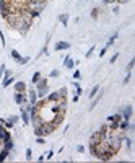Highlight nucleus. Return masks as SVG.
<instances>
[{"label":"nucleus","mask_w":135,"mask_h":163,"mask_svg":"<svg viewBox=\"0 0 135 163\" xmlns=\"http://www.w3.org/2000/svg\"><path fill=\"white\" fill-rule=\"evenodd\" d=\"M11 57H13L15 61H18V62L21 61V55L18 54V51H11Z\"/></svg>","instance_id":"6ab92c4d"},{"label":"nucleus","mask_w":135,"mask_h":163,"mask_svg":"<svg viewBox=\"0 0 135 163\" xmlns=\"http://www.w3.org/2000/svg\"><path fill=\"white\" fill-rule=\"evenodd\" d=\"M70 44L69 42H57L55 44V51H62V49H69Z\"/></svg>","instance_id":"f8f14e48"},{"label":"nucleus","mask_w":135,"mask_h":163,"mask_svg":"<svg viewBox=\"0 0 135 163\" xmlns=\"http://www.w3.org/2000/svg\"><path fill=\"white\" fill-rule=\"evenodd\" d=\"M13 80H15V78L11 77V75H10V77H7L5 80H3V86H8L10 83H13Z\"/></svg>","instance_id":"a211bd4d"},{"label":"nucleus","mask_w":135,"mask_h":163,"mask_svg":"<svg viewBox=\"0 0 135 163\" xmlns=\"http://www.w3.org/2000/svg\"><path fill=\"white\" fill-rule=\"evenodd\" d=\"M130 114H132V108H130V106H125L124 109H121V116H122V119H125V121L130 119Z\"/></svg>","instance_id":"423d86ee"},{"label":"nucleus","mask_w":135,"mask_h":163,"mask_svg":"<svg viewBox=\"0 0 135 163\" xmlns=\"http://www.w3.org/2000/svg\"><path fill=\"white\" fill-rule=\"evenodd\" d=\"M26 158H28V160H31V149L26 150Z\"/></svg>","instance_id":"c756f323"},{"label":"nucleus","mask_w":135,"mask_h":163,"mask_svg":"<svg viewBox=\"0 0 135 163\" xmlns=\"http://www.w3.org/2000/svg\"><path fill=\"white\" fill-rule=\"evenodd\" d=\"M18 15H20V18H21L23 23H26L28 26H31V23H33V15H31L29 10H21V11H18Z\"/></svg>","instance_id":"7ed1b4c3"},{"label":"nucleus","mask_w":135,"mask_h":163,"mask_svg":"<svg viewBox=\"0 0 135 163\" xmlns=\"http://www.w3.org/2000/svg\"><path fill=\"white\" fill-rule=\"evenodd\" d=\"M28 61H29V59H28V57H21V61H20V64H26Z\"/></svg>","instance_id":"7c9ffc66"},{"label":"nucleus","mask_w":135,"mask_h":163,"mask_svg":"<svg viewBox=\"0 0 135 163\" xmlns=\"http://www.w3.org/2000/svg\"><path fill=\"white\" fill-rule=\"evenodd\" d=\"M8 121L11 122V124H15V122L18 121V118H17V116H10V118H8Z\"/></svg>","instance_id":"a878e982"},{"label":"nucleus","mask_w":135,"mask_h":163,"mask_svg":"<svg viewBox=\"0 0 135 163\" xmlns=\"http://www.w3.org/2000/svg\"><path fill=\"white\" fill-rule=\"evenodd\" d=\"M15 90L20 91V93H23V91L26 90V85H25L23 82H18V83H15Z\"/></svg>","instance_id":"ddd939ff"},{"label":"nucleus","mask_w":135,"mask_h":163,"mask_svg":"<svg viewBox=\"0 0 135 163\" xmlns=\"http://www.w3.org/2000/svg\"><path fill=\"white\" fill-rule=\"evenodd\" d=\"M117 57H119V54H114V55H112V59H111V64L116 62V61H117Z\"/></svg>","instance_id":"cd10ccee"},{"label":"nucleus","mask_w":135,"mask_h":163,"mask_svg":"<svg viewBox=\"0 0 135 163\" xmlns=\"http://www.w3.org/2000/svg\"><path fill=\"white\" fill-rule=\"evenodd\" d=\"M60 93H59V91H54V93H51V95H47V101H59V100H60Z\"/></svg>","instance_id":"6e6552de"},{"label":"nucleus","mask_w":135,"mask_h":163,"mask_svg":"<svg viewBox=\"0 0 135 163\" xmlns=\"http://www.w3.org/2000/svg\"><path fill=\"white\" fill-rule=\"evenodd\" d=\"M47 91H49V88H47V86H44V88H41V90H38V98H44L46 95H47Z\"/></svg>","instance_id":"4468645a"},{"label":"nucleus","mask_w":135,"mask_h":163,"mask_svg":"<svg viewBox=\"0 0 135 163\" xmlns=\"http://www.w3.org/2000/svg\"><path fill=\"white\" fill-rule=\"evenodd\" d=\"M10 3H8V0H0V15H2L3 18L7 17V15L10 13Z\"/></svg>","instance_id":"20e7f679"},{"label":"nucleus","mask_w":135,"mask_h":163,"mask_svg":"<svg viewBox=\"0 0 135 163\" xmlns=\"http://www.w3.org/2000/svg\"><path fill=\"white\" fill-rule=\"evenodd\" d=\"M2 129H3V126H2V124H0V130H2Z\"/></svg>","instance_id":"72a5a7b5"},{"label":"nucleus","mask_w":135,"mask_h":163,"mask_svg":"<svg viewBox=\"0 0 135 163\" xmlns=\"http://www.w3.org/2000/svg\"><path fill=\"white\" fill-rule=\"evenodd\" d=\"M46 7V2L44 0H29V2L26 3V10L29 11H38V13H41L42 10H44Z\"/></svg>","instance_id":"f03ea898"},{"label":"nucleus","mask_w":135,"mask_h":163,"mask_svg":"<svg viewBox=\"0 0 135 163\" xmlns=\"http://www.w3.org/2000/svg\"><path fill=\"white\" fill-rule=\"evenodd\" d=\"M31 122H33V126H34V129H36V127H41L42 126V122H44V119H42L41 116H31Z\"/></svg>","instance_id":"0eeeda50"},{"label":"nucleus","mask_w":135,"mask_h":163,"mask_svg":"<svg viewBox=\"0 0 135 163\" xmlns=\"http://www.w3.org/2000/svg\"><path fill=\"white\" fill-rule=\"evenodd\" d=\"M65 67H67V69H73V67H75V62H73L70 57H65Z\"/></svg>","instance_id":"2eb2a0df"},{"label":"nucleus","mask_w":135,"mask_h":163,"mask_svg":"<svg viewBox=\"0 0 135 163\" xmlns=\"http://www.w3.org/2000/svg\"><path fill=\"white\" fill-rule=\"evenodd\" d=\"M98 13H99V10H98V8H93V11H91V15H93V18H96V17H98Z\"/></svg>","instance_id":"bb28decb"},{"label":"nucleus","mask_w":135,"mask_h":163,"mask_svg":"<svg viewBox=\"0 0 135 163\" xmlns=\"http://www.w3.org/2000/svg\"><path fill=\"white\" fill-rule=\"evenodd\" d=\"M51 77H59V70H52V72H51Z\"/></svg>","instance_id":"c85d7f7f"},{"label":"nucleus","mask_w":135,"mask_h":163,"mask_svg":"<svg viewBox=\"0 0 135 163\" xmlns=\"http://www.w3.org/2000/svg\"><path fill=\"white\" fill-rule=\"evenodd\" d=\"M3 144H5V149L10 152V150H11V147H13V142H11V140H7V142H3Z\"/></svg>","instance_id":"aec40b11"},{"label":"nucleus","mask_w":135,"mask_h":163,"mask_svg":"<svg viewBox=\"0 0 135 163\" xmlns=\"http://www.w3.org/2000/svg\"><path fill=\"white\" fill-rule=\"evenodd\" d=\"M54 129H55L54 122H42V126L41 127H36L34 132H36V136H49Z\"/></svg>","instance_id":"f257e3e1"},{"label":"nucleus","mask_w":135,"mask_h":163,"mask_svg":"<svg viewBox=\"0 0 135 163\" xmlns=\"http://www.w3.org/2000/svg\"><path fill=\"white\" fill-rule=\"evenodd\" d=\"M39 78H41V74H39V72H36V74L33 75V83H38V80H39Z\"/></svg>","instance_id":"412c9836"},{"label":"nucleus","mask_w":135,"mask_h":163,"mask_svg":"<svg viewBox=\"0 0 135 163\" xmlns=\"http://www.w3.org/2000/svg\"><path fill=\"white\" fill-rule=\"evenodd\" d=\"M73 78H80V72H78V70L73 74Z\"/></svg>","instance_id":"473e14b6"},{"label":"nucleus","mask_w":135,"mask_h":163,"mask_svg":"<svg viewBox=\"0 0 135 163\" xmlns=\"http://www.w3.org/2000/svg\"><path fill=\"white\" fill-rule=\"evenodd\" d=\"M59 20H60L63 25H67V20H69V17H67V15H60V17H59Z\"/></svg>","instance_id":"5701e85b"},{"label":"nucleus","mask_w":135,"mask_h":163,"mask_svg":"<svg viewBox=\"0 0 135 163\" xmlns=\"http://www.w3.org/2000/svg\"><path fill=\"white\" fill-rule=\"evenodd\" d=\"M99 90V86L96 85V86H93V90H91V93H90V98H93L94 96V95H96V91Z\"/></svg>","instance_id":"4be33fe9"},{"label":"nucleus","mask_w":135,"mask_h":163,"mask_svg":"<svg viewBox=\"0 0 135 163\" xmlns=\"http://www.w3.org/2000/svg\"><path fill=\"white\" fill-rule=\"evenodd\" d=\"M114 2H117V0H103V3H114Z\"/></svg>","instance_id":"2f4dec72"},{"label":"nucleus","mask_w":135,"mask_h":163,"mask_svg":"<svg viewBox=\"0 0 135 163\" xmlns=\"http://www.w3.org/2000/svg\"><path fill=\"white\" fill-rule=\"evenodd\" d=\"M133 64H135V59H132V61L129 62V65H127V72H130L132 70V67H133Z\"/></svg>","instance_id":"b1692460"},{"label":"nucleus","mask_w":135,"mask_h":163,"mask_svg":"<svg viewBox=\"0 0 135 163\" xmlns=\"http://www.w3.org/2000/svg\"><path fill=\"white\" fill-rule=\"evenodd\" d=\"M38 90H41V88H44V86H47V80L46 78H41V80H38Z\"/></svg>","instance_id":"f3484780"},{"label":"nucleus","mask_w":135,"mask_h":163,"mask_svg":"<svg viewBox=\"0 0 135 163\" xmlns=\"http://www.w3.org/2000/svg\"><path fill=\"white\" fill-rule=\"evenodd\" d=\"M0 140H2V142L10 140V132H8V130H5V127H3L2 130H0Z\"/></svg>","instance_id":"9d476101"},{"label":"nucleus","mask_w":135,"mask_h":163,"mask_svg":"<svg viewBox=\"0 0 135 163\" xmlns=\"http://www.w3.org/2000/svg\"><path fill=\"white\" fill-rule=\"evenodd\" d=\"M101 140H103V137H101V132L98 130V132H94L93 136L90 137V145H96L98 142H101Z\"/></svg>","instance_id":"39448f33"},{"label":"nucleus","mask_w":135,"mask_h":163,"mask_svg":"<svg viewBox=\"0 0 135 163\" xmlns=\"http://www.w3.org/2000/svg\"><path fill=\"white\" fill-rule=\"evenodd\" d=\"M44 2H46V0H44Z\"/></svg>","instance_id":"f704fd0d"},{"label":"nucleus","mask_w":135,"mask_h":163,"mask_svg":"<svg viewBox=\"0 0 135 163\" xmlns=\"http://www.w3.org/2000/svg\"><path fill=\"white\" fill-rule=\"evenodd\" d=\"M29 103L31 105H36L38 103V95H36V91H33V90L29 91Z\"/></svg>","instance_id":"9b49d317"},{"label":"nucleus","mask_w":135,"mask_h":163,"mask_svg":"<svg viewBox=\"0 0 135 163\" xmlns=\"http://www.w3.org/2000/svg\"><path fill=\"white\" fill-rule=\"evenodd\" d=\"M15 101H17L18 105H23V103L26 101V96L23 93H20V91H17V93H15Z\"/></svg>","instance_id":"1a4fd4ad"},{"label":"nucleus","mask_w":135,"mask_h":163,"mask_svg":"<svg viewBox=\"0 0 135 163\" xmlns=\"http://www.w3.org/2000/svg\"><path fill=\"white\" fill-rule=\"evenodd\" d=\"M130 78H132V74L129 72V74H127V77L124 78V85H125V83H129V80H130Z\"/></svg>","instance_id":"393cba45"},{"label":"nucleus","mask_w":135,"mask_h":163,"mask_svg":"<svg viewBox=\"0 0 135 163\" xmlns=\"http://www.w3.org/2000/svg\"><path fill=\"white\" fill-rule=\"evenodd\" d=\"M21 116H23V121H25V124H28V122H29V114H28V111L23 109V108H21Z\"/></svg>","instance_id":"dca6fc26"}]
</instances>
